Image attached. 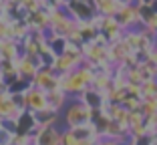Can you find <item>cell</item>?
I'll use <instances>...</instances> for the list:
<instances>
[{"label": "cell", "mask_w": 157, "mask_h": 145, "mask_svg": "<svg viewBox=\"0 0 157 145\" xmlns=\"http://www.w3.org/2000/svg\"><path fill=\"white\" fill-rule=\"evenodd\" d=\"M93 109L89 105H85L78 97H71V101L67 103V107L60 113V121L63 127H78V125H87L93 121Z\"/></svg>", "instance_id": "obj_1"}, {"label": "cell", "mask_w": 157, "mask_h": 145, "mask_svg": "<svg viewBox=\"0 0 157 145\" xmlns=\"http://www.w3.org/2000/svg\"><path fill=\"white\" fill-rule=\"evenodd\" d=\"M83 55L85 61L93 67H105L111 63V56H109V47L105 44H99V42H83Z\"/></svg>", "instance_id": "obj_2"}, {"label": "cell", "mask_w": 157, "mask_h": 145, "mask_svg": "<svg viewBox=\"0 0 157 145\" xmlns=\"http://www.w3.org/2000/svg\"><path fill=\"white\" fill-rule=\"evenodd\" d=\"M115 18L119 20V24L125 28V30H131V28H139L143 24L141 20V10H139V4H123L121 10L115 14Z\"/></svg>", "instance_id": "obj_3"}, {"label": "cell", "mask_w": 157, "mask_h": 145, "mask_svg": "<svg viewBox=\"0 0 157 145\" xmlns=\"http://www.w3.org/2000/svg\"><path fill=\"white\" fill-rule=\"evenodd\" d=\"M33 85L38 87L42 91H52V89H59L60 87V79H59V73H56L52 67H40L38 73L34 75Z\"/></svg>", "instance_id": "obj_4"}, {"label": "cell", "mask_w": 157, "mask_h": 145, "mask_svg": "<svg viewBox=\"0 0 157 145\" xmlns=\"http://www.w3.org/2000/svg\"><path fill=\"white\" fill-rule=\"evenodd\" d=\"M85 63V55L83 52H63V55H56L55 63H52V69L56 73H71V71L78 69V67Z\"/></svg>", "instance_id": "obj_5"}, {"label": "cell", "mask_w": 157, "mask_h": 145, "mask_svg": "<svg viewBox=\"0 0 157 145\" xmlns=\"http://www.w3.org/2000/svg\"><path fill=\"white\" fill-rule=\"evenodd\" d=\"M67 12L75 20H93V16L97 14V10H95L91 0H69Z\"/></svg>", "instance_id": "obj_6"}, {"label": "cell", "mask_w": 157, "mask_h": 145, "mask_svg": "<svg viewBox=\"0 0 157 145\" xmlns=\"http://www.w3.org/2000/svg\"><path fill=\"white\" fill-rule=\"evenodd\" d=\"M63 125H51V127H42L40 133L34 137V145H60L63 139Z\"/></svg>", "instance_id": "obj_7"}, {"label": "cell", "mask_w": 157, "mask_h": 145, "mask_svg": "<svg viewBox=\"0 0 157 145\" xmlns=\"http://www.w3.org/2000/svg\"><path fill=\"white\" fill-rule=\"evenodd\" d=\"M26 109L18 107L14 103V99L10 93L0 95V119H18Z\"/></svg>", "instance_id": "obj_8"}, {"label": "cell", "mask_w": 157, "mask_h": 145, "mask_svg": "<svg viewBox=\"0 0 157 145\" xmlns=\"http://www.w3.org/2000/svg\"><path fill=\"white\" fill-rule=\"evenodd\" d=\"M24 99H26V109L33 111V113H36V111H40V109L46 107V91L38 89L34 85L24 93Z\"/></svg>", "instance_id": "obj_9"}, {"label": "cell", "mask_w": 157, "mask_h": 145, "mask_svg": "<svg viewBox=\"0 0 157 145\" xmlns=\"http://www.w3.org/2000/svg\"><path fill=\"white\" fill-rule=\"evenodd\" d=\"M16 65H18V77L28 79V81H33L34 75L38 73V69H40L36 59H33V56H28V55H20L16 59Z\"/></svg>", "instance_id": "obj_10"}, {"label": "cell", "mask_w": 157, "mask_h": 145, "mask_svg": "<svg viewBox=\"0 0 157 145\" xmlns=\"http://www.w3.org/2000/svg\"><path fill=\"white\" fill-rule=\"evenodd\" d=\"M131 52H135V51L129 47V42L125 40V36L121 38V40L111 42V44H109V56H111L113 65H121V63H123Z\"/></svg>", "instance_id": "obj_11"}, {"label": "cell", "mask_w": 157, "mask_h": 145, "mask_svg": "<svg viewBox=\"0 0 157 145\" xmlns=\"http://www.w3.org/2000/svg\"><path fill=\"white\" fill-rule=\"evenodd\" d=\"M24 20H26L30 30H48V24H51V16H48V12H46L44 8L28 12Z\"/></svg>", "instance_id": "obj_12"}, {"label": "cell", "mask_w": 157, "mask_h": 145, "mask_svg": "<svg viewBox=\"0 0 157 145\" xmlns=\"http://www.w3.org/2000/svg\"><path fill=\"white\" fill-rule=\"evenodd\" d=\"M71 101V97L65 93V91L60 89H52V91H46V107L55 109V111L63 113V109L67 107V103Z\"/></svg>", "instance_id": "obj_13"}, {"label": "cell", "mask_w": 157, "mask_h": 145, "mask_svg": "<svg viewBox=\"0 0 157 145\" xmlns=\"http://www.w3.org/2000/svg\"><path fill=\"white\" fill-rule=\"evenodd\" d=\"M20 55H22V47H20L18 40H14V38L2 40V44H0V61H16Z\"/></svg>", "instance_id": "obj_14"}, {"label": "cell", "mask_w": 157, "mask_h": 145, "mask_svg": "<svg viewBox=\"0 0 157 145\" xmlns=\"http://www.w3.org/2000/svg\"><path fill=\"white\" fill-rule=\"evenodd\" d=\"M78 99H81V101H83L85 105H89V107H91L93 111L101 109V107H103V103L107 101V99H105V95H103L101 91L93 89V87H87V89H85L83 93L78 95Z\"/></svg>", "instance_id": "obj_15"}, {"label": "cell", "mask_w": 157, "mask_h": 145, "mask_svg": "<svg viewBox=\"0 0 157 145\" xmlns=\"http://www.w3.org/2000/svg\"><path fill=\"white\" fill-rule=\"evenodd\" d=\"M34 117H36V123L42 125V127H51V125L63 123L60 121V113L55 111V109H51V107H44V109H40V111H36Z\"/></svg>", "instance_id": "obj_16"}, {"label": "cell", "mask_w": 157, "mask_h": 145, "mask_svg": "<svg viewBox=\"0 0 157 145\" xmlns=\"http://www.w3.org/2000/svg\"><path fill=\"white\" fill-rule=\"evenodd\" d=\"M91 2L95 6V10L99 14H105V16H115L123 6L121 0H91Z\"/></svg>", "instance_id": "obj_17"}, {"label": "cell", "mask_w": 157, "mask_h": 145, "mask_svg": "<svg viewBox=\"0 0 157 145\" xmlns=\"http://www.w3.org/2000/svg\"><path fill=\"white\" fill-rule=\"evenodd\" d=\"M34 127H36V117H34L33 111H28V109H26V111L18 117V131H16V133H28V135H30Z\"/></svg>", "instance_id": "obj_18"}, {"label": "cell", "mask_w": 157, "mask_h": 145, "mask_svg": "<svg viewBox=\"0 0 157 145\" xmlns=\"http://www.w3.org/2000/svg\"><path fill=\"white\" fill-rule=\"evenodd\" d=\"M0 77H2L6 83H10V81L16 79V77H18V65H16V61H2Z\"/></svg>", "instance_id": "obj_19"}, {"label": "cell", "mask_w": 157, "mask_h": 145, "mask_svg": "<svg viewBox=\"0 0 157 145\" xmlns=\"http://www.w3.org/2000/svg\"><path fill=\"white\" fill-rule=\"evenodd\" d=\"M30 87H33V81L22 79V77H16L14 81L8 83V91H10V93H26Z\"/></svg>", "instance_id": "obj_20"}, {"label": "cell", "mask_w": 157, "mask_h": 145, "mask_svg": "<svg viewBox=\"0 0 157 145\" xmlns=\"http://www.w3.org/2000/svg\"><path fill=\"white\" fill-rule=\"evenodd\" d=\"M157 95V79H147L141 83V97H151Z\"/></svg>", "instance_id": "obj_21"}, {"label": "cell", "mask_w": 157, "mask_h": 145, "mask_svg": "<svg viewBox=\"0 0 157 145\" xmlns=\"http://www.w3.org/2000/svg\"><path fill=\"white\" fill-rule=\"evenodd\" d=\"M78 137L73 133V129H69V127H65L63 129V139H60V145H78Z\"/></svg>", "instance_id": "obj_22"}, {"label": "cell", "mask_w": 157, "mask_h": 145, "mask_svg": "<svg viewBox=\"0 0 157 145\" xmlns=\"http://www.w3.org/2000/svg\"><path fill=\"white\" fill-rule=\"evenodd\" d=\"M20 6H22L26 12H34V10L44 8V0H22Z\"/></svg>", "instance_id": "obj_23"}, {"label": "cell", "mask_w": 157, "mask_h": 145, "mask_svg": "<svg viewBox=\"0 0 157 145\" xmlns=\"http://www.w3.org/2000/svg\"><path fill=\"white\" fill-rule=\"evenodd\" d=\"M34 143V137L28 135V133H16L12 139V145H33Z\"/></svg>", "instance_id": "obj_24"}, {"label": "cell", "mask_w": 157, "mask_h": 145, "mask_svg": "<svg viewBox=\"0 0 157 145\" xmlns=\"http://www.w3.org/2000/svg\"><path fill=\"white\" fill-rule=\"evenodd\" d=\"M16 133H12L10 129H6V127L0 125V145H12V139Z\"/></svg>", "instance_id": "obj_25"}, {"label": "cell", "mask_w": 157, "mask_h": 145, "mask_svg": "<svg viewBox=\"0 0 157 145\" xmlns=\"http://www.w3.org/2000/svg\"><path fill=\"white\" fill-rule=\"evenodd\" d=\"M127 93L135 95V97H141V85L139 83H129L127 85Z\"/></svg>", "instance_id": "obj_26"}, {"label": "cell", "mask_w": 157, "mask_h": 145, "mask_svg": "<svg viewBox=\"0 0 157 145\" xmlns=\"http://www.w3.org/2000/svg\"><path fill=\"white\" fill-rule=\"evenodd\" d=\"M145 24H147V26L151 28L153 32L157 34V10H155V14H153V16H151V18H149V20H147V22H145Z\"/></svg>", "instance_id": "obj_27"}, {"label": "cell", "mask_w": 157, "mask_h": 145, "mask_svg": "<svg viewBox=\"0 0 157 145\" xmlns=\"http://www.w3.org/2000/svg\"><path fill=\"white\" fill-rule=\"evenodd\" d=\"M4 93H10V91H8V83L0 77V95H4Z\"/></svg>", "instance_id": "obj_28"}, {"label": "cell", "mask_w": 157, "mask_h": 145, "mask_svg": "<svg viewBox=\"0 0 157 145\" xmlns=\"http://www.w3.org/2000/svg\"><path fill=\"white\" fill-rule=\"evenodd\" d=\"M99 139H81L78 141V145H97Z\"/></svg>", "instance_id": "obj_29"}, {"label": "cell", "mask_w": 157, "mask_h": 145, "mask_svg": "<svg viewBox=\"0 0 157 145\" xmlns=\"http://www.w3.org/2000/svg\"><path fill=\"white\" fill-rule=\"evenodd\" d=\"M6 10V0H0V12H4Z\"/></svg>", "instance_id": "obj_30"}, {"label": "cell", "mask_w": 157, "mask_h": 145, "mask_svg": "<svg viewBox=\"0 0 157 145\" xmlns=\"http://www.w3.org/2000/svg\"><path fill=\"white\" fill-rule=\"evenodd\" d=\"M0 71H2V61H0Z\"/></svg>", "instance_id": "obj_31"}, {"label": "cell", "mask_w": 157, "mask_h": 145, "mask_svg": "<svg viewBox=\"0 0 157 145\" xmlns=\"http://www.w3.org/2000/svg\"><path fill=\"white\" fill-rule=\"evenodd\" d=\"M155 47H157V38H155Z\"/></svg>", "instance_id": "obj_32"}, {"label": "cell", "mask_w": 157, "mask_h": 145, "mask_svg": "<svg viewBox=\"0 0 157 145\" xmlns=\"http://www.w3.org/2000/svg\"><path fill=\"white\" fill-rule=\"evenodd\" d=\"M33 145H34V143H33Z\"/></svg>", "instance_id": "obj_33"}]
</instances>
